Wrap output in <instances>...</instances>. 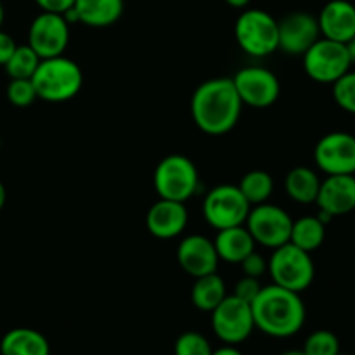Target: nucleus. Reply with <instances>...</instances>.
<instances>
[{"label":"nucleus","instance_id":"1","mask_svg":"<svg viewBox=\"0 0 355 355\" xmlns=\"http://www.w3.org/2000/svg\"><path fill=\"white\" fill-rule=\"evenodd\" d=\"M243 103L232 78L220 76L201 83L191 97V114L201 132L224 135L236 127Z\"/></svg>","mask_w":355,"mask_h":355},{"label":"nucleus","instance_id":"2","mask_svg":"<svg viewBox=\"0 0 355 355\" xmlns=\"http://www.w3.org/2000/svg\"><path fill=\"white\" fill-rule=\"evenodd\" d=\"M255 328L274 338H288L297 335L305 322V304L300 293L281 288L277 284L262 286L252 302Z\"/></svg>","mask_w":355,"mask_h":355},{"label":"nucleus","instance_id":"3","mask_svg":"<svg viewBox=\"0 0 355 355\" xmlns=\"http://www.w3.org/2000/svg\"><path fill=\"white\" fill-rule=\"evenodd\" d=\"M38 99L49 103H64L82 90V68L73 59L62 55L40 59L37 71L31 76Z\"/></svg>","mask_w":355,"mask_h":355},{"label":"nucleus","instance_id":"4","mask_svg":"<svg viewBox=\"0 0 355 355\" xmlns=\"http://www.w3.org/2000/svg\"><path fill=\"white\" fill-rule=\"evenodd\" d=\"M267 272L272 277L274 284L302 293L314 281L315 266L311 253L288 241L286 245L274 248L272 255L267 260Z\"/></svg>","mask_w":355,"mask_h":355},{"label":"nucleus","instance_id":"5","mask_svg":"<svg viewBox=\"0 0 355 355\" xmlns=\"http://www.w3.org/2000/svg\"><path fill=\"white\" fill-rule=\"evenodd\" d=\"M234 37L243 52L267 58L277 51V19L262 9L243 10L236 19Z\"/></svg>","mask_w":355,"mask_h":355},{"label":"nucleus","instance_id":"6","mask_svg":"<svg viewBox=\"0 0 355 355\" xmlns=\"http://www.w3.org/2000/svg\"><path fill=\"white\" fill-rule=\"evenodd\" d=\"M153 182L159 198L186 203L196 193L200 177L193 159L182 155H170L158 163Z\"/></svg>","mask_w":355,"mask_h":355},{"label":"nucleus","instance_id":"7","mask_svg":"<svg viewBox=\"0 0 355 355\" xmlns=\"http://www.w3.org/2000/svg\"><path fill=\"white\" fill-rule=\"evenodd\" d=\"M302 59H304V69L309 78L318 83H324V85H333L336 80L350 71V66L354 64L345 44L324 37L319 38L302 55Z\"/></svg>","mask_w":355,"mask_h":355},{"label":"nucleus","instance_id":"8","mask_svg":"<svg viewBox=\"0 0 355 355\" xmlns=\"http://www.w3.org/2000/svg\"><path fill=\"white\" fill-rule=\"evenodd\" d=\"M252 205L246 201L238 186L220 184L208 191L203 203V215L214 229L236 227L246 222Z\"/></svg>","mask_w":355,"mask_h":355},{"label":"nucleus","instance_id":"9","mask_svg":"<svg viewBox=\"0 0 355 355\" xmlns=\"http://www.w3.org/2000/svg\"><path fill=\"white\" fill-rule=\"evenodd\" d=\"M245 225L255 243L274 250L290 241L293 218L277 205L260 203L252 207Z\"/></svg>","mask_w":355,"mask_h":355},{"label":"nucleus","instance_id":"10","mask_svg":"<svg viewBox=\"0 0 355 355\" xmlns=\"http://www.w3.org/2000/svg\"><path fill=\"white\" fill-rule=\"evenodd\" d=\"M211 314V329L227 345L243 343L255 329L252 305L227 295Z\"/></svg>","mask_w":355,"mask_h":355},{"label":"nucleus","instance_id":"11","mask_svg":"<svg viewBox=\"0 0 355 355\" xmlns=\"http://www.w3.org/2000/svg\"><path fill=\"white\" fill-rule=\"evenodd\" d=\"M314 162L326 175H355V135L329 132L314 149Z\"/></svg>","mask_w":355,"mask_h":355},{"label":"nucleus","instance_id":"12","mask_svg":"<svg viewBox=\"0 0 355 355\" xmlns=\"http://www.w3.org/2000/svg\"><path fill=\"white\" fill-rule=\"evenodd\" d=\"M243 104L257 110L272 106L281 94V83L270 69L262 66H248L239 69L232 78Z\"/></svg>","mask_w":355,"mask_h":355},{"label":"nucleus","instance_id":"13","mask_svg":"<svg viewBox=\"0 0 355 355\" xmlns=\"http://www.w3.org/2000/svg\"><path fill=\"white\" fill-rule=\"evenodd\" d=\"M69 44V23L62 14L40 12L30 24L28 45L40 59L64 54Z\"/></svg>","mask_w":355,"mask_h":355},{"label":"nucleus","instance_id":"14","mask_svg":"<svg viewBox=\"0 0 355 355\" xmlns=\"http://www.w3.org/2000/svg\"><path fill=\"white\" fill-rule=\"evenodd\" d=\"M321 38L318 17L297 10L277 21V49L290 55H304Z\"/></svg>","mask_w":355,"mask_h":355},{"label":"nucleus","instance_id":"15","mask_svg":"<svg viewBox=\"0 0 355 355\" xmlns=\"http://www.w3.org/2000/svg\"><path fill=\"white\" fill-rule=\"evenodd\" d=\"M177 262L191 277H201L217 272L220 259L214 241L201 234L186 236L177 246Z\"/></svg>","mask_w":355,"mask_h":355},{"label":"nucleus","instance_id":"16","mask_svg":"<svg viewBox=\"0 0 355 355\" xmlns=\"http://www.w3.org/2000/svg\"><path fill=\"white\" fill-rule=\"evenodd\" d=\"M319 214L328 218L355 210V175H328L321 180L318 200Z\"/></svg>","mask_w":355,"mask_h":355},{"label":"nucleus","instance_id":"17","mask_svg":"<svg viewBox=\"0 0 355 355\" xmlns=\"http://www.w3.org/2000/svg\"><path fill=\"white\" fill-rule=\"evenodd\" d=\"M187 225V208L180 201L159 198L148 210L146 227L158 239H173L184 232Z\"/></svg>","mask_w":355,"mask_h":355},{"label":"nucleus","instance_id":"18","mask_svg":"<svg viewBox=\"0 0 355 355\" xmlns=\"http://www.w3.org/2000/svg\"><path fill=\"white\" fill-rule=\"evenodd\" d=\"M321 37L347 44L355 35V6L349 0H329L318 16Z\"/></svg>","mask_w":355,"mask_h":355},{"label":"nucleus","instance_id":"19","mask_svg":"<svg viewBox=\"0 0 355 355\" xmlns=\"http://www.w3.org/2000/svg\"><path fill=\"white\" fill-rule=\"evenodd\" d=\"M218 259L227 263H239L243 259L255 252V239L252 238L246 225L220 229L214 239Z\"/></svg>","mask_w":355,"mask_h":355},{"label":"nucleus","instance_id":"20","mask_svg":"<svg viewBox=\"0 0 355 355\" xmlns=\"http://www.w3.org/2000/svg\"><path fill=\"white\" fill-rule=\"evenodd\" d=\"M125 9L123 0H75L78 23L90 28H107L116 23Z\"/></svg>","mask_w":355,"mask_h":355},{"label":"nucleus","instance_id":"21","mask_svg":"<svg viewBox=\"0 0 355 355\" xmlns=\"http://www.w3.org/2000/svg\"><path fill=\"white\" fill-rule=\"evenodd\" d=\"M0 355H51V347L37 329L14 328L2 336Z\"/></svg>","mask_w":355,"mask_h":355},{"label":"nucleus","instance_id":"22","mask_svg":"<svg viewBox=\"0 0 355 355\" xmlns=\"http://www.w3.org/2000/svg\"><path fill=\"white\" fill-rule=\"evenodd\" d=\"M321 187V179L309 166H295L284 179V191L293 201L300 205L315 203Z\"/></svg>","mask_w":355,"mask_h":355},{"label":"nucleus","instance_id":"23","mask_svg":"<svg viewBox=\"0 0 355 355\" xmlns=\"http://www.w3.org/2000/svg\"><path fill=\"white\" fill-rule=\"evenodd\" d=\"M225 297H227L225 283L217 272L194 277V284L191 288V302L196 309L203 312H211Z\"/></svg>","mask_w":355,"mask_h":355},{"label":"nucleus","instance_id":"24","mask_svg":"<svg viewBox=\"0 0 355 355\" xmlns=\"http://www.w3.org/2000/svg\"><path fill=\"white\" fill-rule=\"evenodd\" d=\"M326 238V224L318 215H305L298 220H293L291 225L290 243L312 253L321 248Z\"/></svg>","mask_w":355,"mask_h":355},{"label":"nucleus","instance_id":"25","mask_svg":"<svg viewBox=\"0 0 355 355\" xmlns=\"http://www.w3.org/2000/svg\"><path fill=\"white\" fill-rule=\"evenodd\" d=\"M239 191L243 196L246 198L252 207L260 203H267L274 189V180L270 173L263 172V170H252V172L245 173L243 179L238 184Z\"/></svg>","mask_w":355,"mask_h":355},{"label":"nucleus","instance_id":"26","mask_svg":"<svg viewBox=\"0 0 355 355\" xmlns=\"http://www.w3.org/2000/svg\"><path fill=\"white\" fill-rule=\"evenodd\" d=\"M38 62H40V58L30 45H17L9 61L3 64V68H6V73L10 80L31 78L33 73L37 71Z\"/></svg>","mask_w":355,"mask_h":355},{"label":"nucleus","instance_id":"27","mask_svg":"<svg viewBox=\"0 0 355 355\" xmlns=\"http://www.w3.org/2000/svg\"><path fill=\"white\" fill-rule=\"evenodd\" d=\"M302 352L305 355H338L340 340L333 331L318 329L307 336Z\"/></svg>","mask_w":355,"mask_h":355},{"label":"nucleus","instance_id":"28","mask_svg":"<svg viewBox=\"0 0 355 355\" xmlns=\"http://www.w3.org/2000/svg\"><path fill=\"white\" fill-rule=\"evenodd\" d=\"M333 97L343 111L355 114V71L350 69L333 83Z\"/></svg>","mask_w":355,"mask_h":355},{"label":"nucleus","instance_id":"29","mask_svg":"<svg viewBox=\"0 0 355 355\" xmlns=\"http://www.w3.org/2000/svg\"><path fill=\"white\" fill-rule=\"evenodd\" d=\"M175 355H211L210 342L198 331H186L175 340Z\"/></svg>","mask_w":355,"mask_h":355},{"label":"nucleus","instance_id":"30","mask_svg":"<svg viewBox=\"0 0 355 355\" xmlns=\"http://www.w3.org/2000/svg\"><path fill=\"white\" fill-rule=\"evenodd\" d=\"M7 99L16 107H28L37 99V90H35L31 78L10 80L7 85Z\"/></svg>","mask_w":355,"mask_h":355},{"label":"nucleus","instance_id":"31","mask_svg":"<svg viewBox=\"0 0 355 355\" xmlns=\"http://www.w3.org/2000/svg\"><path fill=\"white\" fill-rule=\"evenodd\" d=\"M262 290V284H260V279L257 277H248V276H243L241 279L238 281L236 284V290H234V297L239 298V300L246 302V304L252 305V302L255 300L257 295L260 293Z\"/></svg>","mask_w":355,"mask_h":355},{"label":"nucleus","instance_id":"32","mask_svg":"<svg viewBox=\"0 0 355 355\" xmlns=\"http://www.w3.org/2000/svg\"><path fill=\"white\" fill-rule=\"evenodd\" d=\"M239 266H241L243 269V276L260 279V277L267 272V260L263 259L262 255H259L257 252L250 253L246 259H243L241 262H239Z\"/></svg>","mask_w":355,"mask_h":355},{"label":"nucleus","instance_id":"33","mask_svg":"<svg viewBox=\"0 0 355 355\" xmlns=\"http://www.w3.org/2000/svg\"><path fill=\"white\" fill-rule=\"evenodd\" d=\"M35 3L40 7L42 12L64 14L75 6V0H35Z\"/></svg>","mask_w":355,"mask_h":355},{"label":"nucleus","instance_id":"34","mask_svg":"<svg viewBox=\"0 0 355 355\" xmlns=\"http://www.w3.org/2000/svg\"><path fill=\"white\" fill-rule=\"evenodd\" d=\"M17 44L14 42V38L9 33L0 30V66L6 64L9 61V58L12 55V52L16 51Z\"/></svg>","mask_w":355,"mask_h":355},{"label":"nucleus","instance_id":"35","mask_svg":"<svg viewBox=\"0 0 355 355\" xmlns=\"http://www.w3.org/2000/svg\"><path fill=\"white\" fill-rule=\"evenodd\" d=\"M211 355H243V354L239 352L234 345H225V347H222V349L214 350Z\"/></svg>","mask_w":355,"mask_h":355},{"label":"nucleus","instance_id":"36","mask_svg":"<svg viewBox=\"0 0 355 355\" xmlns=\"http://www.w3.org/2000/svg\"><path fill=\"white\" fill-rule=\"evenodd\" d=\"M225 3L234 7V9H245V7L250 3V0H225Z\"/></svg>","mask_w":355,"mask_h":355},{"label":"nucleus","instance_id":"37","mask_svg":"<svg viewBox=\"0 0 355 355\" xmlns=\"http://www.w3.org/2000/svg\"><path fill=\"white\" fill-rule=\"evenodd\" d=\"M347 49H349V54H350V59H352V62H355V35L352 38H350L349 42H347Z\"/></svg>","mask_w":355,"mask_h":355},{"label":"nucleus","instance_id":"38","mask_svg":"<svg viewBox=\"0 0 355 355\" xmlns=\"http://www.w3.org/2000/svg\"><path fill=\"white\" fill-rule=\"evenodd\" d=\"M6 200H7V193H6V187H3V184L0 182V211H2L3 205H6Z\"/></svg>","mask_w":355,"mask_h":355},{"label":"nucleus","instance_id":"39","mask_svg":"<svg viewBox=\"0 0 355 355\" xmlns=\"http://www.w3.org/2000/svg\"><path fill=\"white\" fill-rule=\"evenodd\" d=\"M3 17H6V10H3L2 2H0V26H2V23H3Z\"/></svg>","mask_w":355,"mask_h":355},{"label":"nucleus","instance_id":"40","mask_svg":"<svg viewBox=\"0 0 355 355\" xmlns=\"http://www.w3.org/2000/svg\"><path fill=\"white\" fill-rule=\"evenodd\" d=\"M281 355H305V354L302 352V350H290V352H284Z\"/></svg>","mask_w":355,"mask_h":355},{"label":"nucleus","instance_id":"41","mask_svg":"<svg viewBox=\"0 0 355 355\" xmlns=\"http://www.w3.org/2000/svg\"><path fill=\"white\" fill-rule=\"evenodd\" d=\"M338 355H347V354H342V352H340V354H338Z\"/></svg>","mask_w":355,"mask_h":355},{"label":"nucleus","instance_id":"42","mask_svg":"<svg viewBox=\"0 0 355 355\" xmlns=\"http://www.w3.org/2000/svg\"><path fill=\"white\" fill-rule=\"evenodd\" d=\"M0 146H2V141H0Z\"/></svg>","mask_w":355,"mask_h":355}]
</instances>
